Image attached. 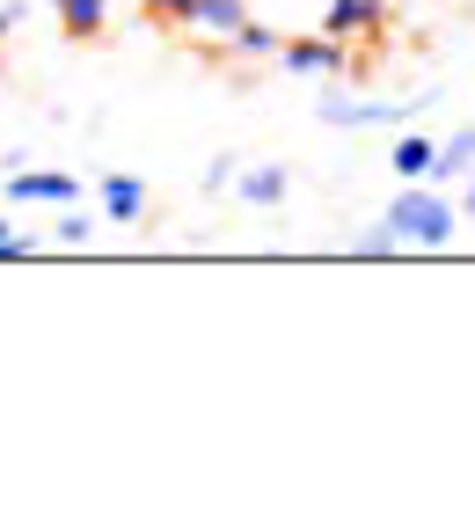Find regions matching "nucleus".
Returning <instances> with one entry per match:
<instances>
[{
    "label": "nucleus",
    "mask_w": 475,
    "mask_h": 512,
    "mask_svg": "<svg viewBox=\"0 0 475 512\" xmlns=\"http://www.w3.org/2000/svg\"><path fill=\"white\" fill-rule=\"evenodd\" d=\"M468 169H475V125H461L454 139H439V147H432V176H424V183L446 191V183H468Z\"/></svg>",
    "instance_id": "obj_7"
},
{
    "label": "nucleus",
    "mask_w": 475,
    "mask_h": 512,
    "mask_svg": "<svg viewBox=\"0 0 475 512\" xmlns=\"http://www.w3.org/2000/svg\"><path fill=\"white\" fill-rule=\"evenodd\" d=\"M410 103H351V96H322V125L337 132H366V125H402Z\"/></svg>",
    "instance_id": "obj_4"
},
{
    "label": "nucleus",
    "mask_w": 475,
    "mask_h": 512,
    "mask_svg": "<svg viewBox=\"0 0 475 512\" xmlns=\"http://www.w3.org/2000/svg\"><path fill=\"white\" fill-rule=\"evenodd\" d=\"M52 8H59L66 37H103V22H110V0H52Z\"/></svg>",
    "instance_id": "obj_10"
},
{
    "label": "nucleus",
    "mask_w": 475,
    "mask_h": 512,
    "mask_svg": "<svg viewBox=\"0 0 475 512\" xmlns=\"http://www.w3.org/2000/svg\"><path fill=\"white\" fill-rule=\"evenodd\" d=\"M395 249H402V235H395V227H388V220H373V227H366V235H359V242H351V256H359V264H373V256H395Z\"/></svg>",
    "instance_id": "obj_13"
},
{
    "label": "nucleus",
    "mask_w": 475,
    "mask_h": 512,
    "mask_svg": "<svg viewBox=\"0 0 475 512\" xmlns=\"http://www.w3.org/2000/svg\"><path fill=\"white\" fill-rule=\"evenodd\" d=\"M461 205H468V213H475V169H468V191H461Z\"/></svg>",
    "instance_id": "obj_18"
},
{
    "label": "nucleus",
    "mask_w": 475,
    "mask_h": 512,
    "mask_svg": "<svg viewBox=\"0 0 475 512\" xmlns=\"http://www.w3.org/2000/svg\"><path fill=\"white\" fill-rule=\"evenodd\" d=\"M30 249H37L30 235H15V227H8V220H0V256H30Z\"/></svg>",
    "instance_id": "obj_17"
},
{
    "label": "nucleus",
    "mask_w": 475,
    "mask_h": 512,
    "mask_svg": "<svg viewBox=\"0 0 475 512\" xmlns=\"http://www.w3.org/2000/svg\"><path fill=\"white\" fill-rule=\"evenodd\" d=\"M147 15H161V22H190V15H198V0H147Z\"/></svg>",
    "instance_id": "obj_16"
},
{
    "label": "nucleus",
    "mask_w": 475,
    "mask_h": 512,
    "mask_svg": "<svg viewBox=\"0 0 475 512\" xmlns=\"http://www.w3.org/2000/svg\"><path fill=\"white\" fill-rule=\"evenodd\" d=\"M285 191H293V169H278V161H256V169L234 176V198L256 205V213H271V205H285Z\"/></svg>",
    "instance_id": "obj_5"
},
{
    "label": "nucleus",
    "mask_w": 475,
    "mask_h": 512,
    "mask_svg": "<svg viewBox=\"0 0 475 512\" xmlns=\"http://www.w3.org/2000/svg\"><path fill=\"white\" fill-rule=\"evenodd\" d=\"M432 147H439V139L402 132V139H395V154H388V169H395L402 183H424V176H432Z\"/></svg>",
    "instance_id": "obj_9"
},
{
    "label": "nucleus",
    "mask_w": 475,
    "mask_h": 512,
    "mask_svg": "<svg viewBox=\"0 0 475 512\" xmlns=\"http://www.w3.org/2000/svg\"><path fill=\"white\" fill-rule=\"evenodd\" d=\"M103 220L110 227H139L147 220V183L139 176H103Z\"/></svg>",
    "instance_id": "obj_8"
},
{
    "label": "nucleus",
    "mask_w": 475,
    "mask_h": 512,
    "mask_svg": "<svg viewBox=\"0 0 475 512\" xmlns=\"http://www.w3.org/2000/svg\"><path fill=\"white\" fill-rule=\"evenodd\" d=\"M190 22H198L205 37H220V44H227V37L249 22V0H198V15H190Z\"/></svg>",
    "instance_id": "obj_11"
},
{
    "label": "nucleus",
    "mask_w": 475,
    "mask_h": 512,
    "mask_svg": "<svg viewBox=\"0 0 475 512\" xmlns=\"http://www.w3.org/2000/svg\"><path fill=\"white\" fill-rule=\"evenodd\" d=\"M227 44H234V52H242V59H271V52H278L285 37H278V30H264V22H242V30H234Z\"/></svg>",
    "instance_id": "obj_12"
},
{
    "label": "nucleus",
    "mask_w": 475,
    "mask_h": 512,
    "mask_svg": "<svg viewBox=\"0 0 475 512\" xmlns=\"http://www.w3.org/2000/svg\"><path fill=\"white\" fill-rule=\"evenodd\" d=\"M8 30H15V8H0V37H8Z\"/></svg>",
    "instance_id": "obj_19"
},
{
    "label": "nucleus",
    "mask_w": 475,
    "mask_h": 512,
    "mask_svg": "<svg viewBox=\"0 0 475 512\" xmlns=\"http://www.w3.org/2000/svg\"><path fill=\"white\" fill-rule=\"evenodd\" d=\"M52 227H59V242H66V249H81V242L95 235V220L81 213V205H59V220H52Z\"/></svg>",
    "instance_id": "obj_14"
},
{
    "label": "nucleus",
    "mask_w": 475,
    "mask_h": 512,
    "mask_svg": "<svg viewBox=\"0 0 475 512\" xmlns=\"http://www.w3.org/2000/svg\"><path fill=\"white\" fill-rule=\"evenodd\" d=\"M380 220L402 235V249H410V242H417V249H446V242H454V227H461V205L446 198L439 183H402L395 205H388Z\"/></svg>",
    "instance_id": "obj_1"
},
{
    "label": "nucleus",
    "mask_w": 475,
    "mask_h": 512,
    "mask_svg": "<svg viewBox=\"0 0 475 512\" xmlns=\"http://www.w3.org/2000/svg\"><path fill=\"white\" fill-rule=\"evenodd\" d=\"M81 198V183L66 176V169H8V205H74Z\"/></svg>",
    "instance_id": "obj_3"
},
{
    "label": "nucleus",
    "mask_w": 475,
    "mask_h": 512,
    "mask_svg": "<svg viewBox=\"0 0 475 512\" xmlns=\"http://www.w3.org/2000/svg\"><path fill=\"white\" fill-rule=\"evenodd\" d=\"M278 59H285V74H307V81H337L351 52H344V37H293V44H278Z\"/></svg>",
    "instance_id": "obj_2"
},
{
    "label": "nucleus",
    "mask_w": 475,
    "mask_h": 512,
    "mask_svg": "<svg viewBox=\"0 0 475 512\" xmlns=\"http://www.w3.org/2000/svg\"><path fill=\"white\" fill-rule=\"evenodd\" d=\"M380 22H388V8H380V0H329V15H322V30L329 37H373Z\"/></svg>",
    "instance_id": "obj_6"
},
{
    "label": "nucleus",
    "mask_w": 475,
    "mask_h": 512,
    "mask_svg": "<svg viewBox=\"0 0 475 512\" xmlns=\"http://www.w3.org/2000/svg\"><path fill=\"white\" fill-rule=\"evenodd\" d=\"M198 183H205V198H220V191H227V183H234V154H220V161H212V169H205Z\"/></svg>",
    "instance_id": "obj_15"
}]
</instances>
